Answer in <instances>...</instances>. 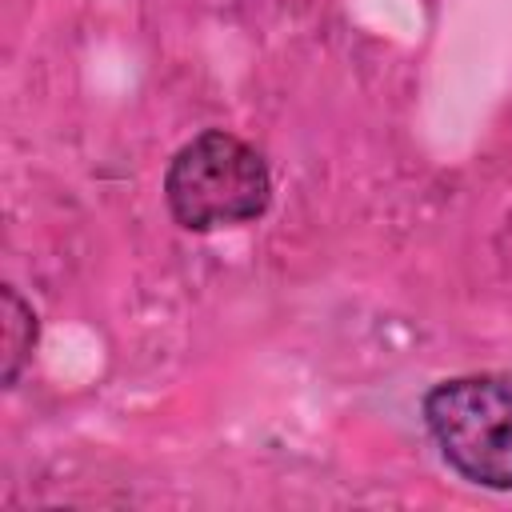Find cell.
<instances>
[{"label":"cell","mask_w":512,"mask_h":512,"mask_svg":"<svg viewBox=\"0 0 512 512\" xmlns=\"http://www.w3.org/2000/svg\"><path fill=\"white\" fill-rule=\"evenodd\" d=\"M164 204L184 232L240 228L268 212L272 172L256 144L208 128L176 148L164 168Z\"/></svg>","instance_id":"1"},{"label":"cell","mask_w":512,"mask_h":512,"mask_svg":"<svg viewBox=\"0 0 512 512\" xmlns=\"http://www.w3.org/2000/svg\"><path fill=\"white\" fill-rule=\"evenodd\" d=\"M444 464L468 484L512 492V372L440 380L420 400Z\"/></svg>","instance_id":"2"},{"label":"cell","mask_w":512,"mask_h":512,"mask_svg":"<svg viewBox=\"0 0 512 512\" xmlns=\"http://www.w3.org/2000/svg\"><path fill=\"white\" fill-rule=\"evenodd\" d=\"M0 304H4V312H0V384L4 388H16L24 364L32 360L40 324H36L32 304L12 284L0 288Z\"/></svg>","instance_id":"3"}]
</instances>
